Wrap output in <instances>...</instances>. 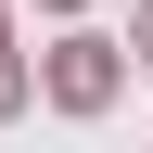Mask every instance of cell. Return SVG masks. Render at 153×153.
Segmentation results:
<instances>
[{"label": "cell", "mask_w": 153, "mask_h": 153, "mask_svg": "<svg viewBox=\"0 0 153 153\" xmlns=\"http://www.w3.org/2000/svg\"><path fill=\"white\" fill-rule=\"evenodd\" d=\"M102 89H115V64H102V38H76V51H64V102L89 115V102H102Z\"/></svg>", "instance_id": "obj_1"}, {"label": "cell", "mask_w": 153, "mask_h": 153, "mask_svg": "<svg viewBox=\"0 0 153 153\" xmlns=\"http://www.w3.org/2000/svg\"><path fill=\"white\" fill-rule=\"evenodd\" d=\"M140 38H153V13H140Z\"/></svg>", "instance_id": "obj_2"}]
</instances>
